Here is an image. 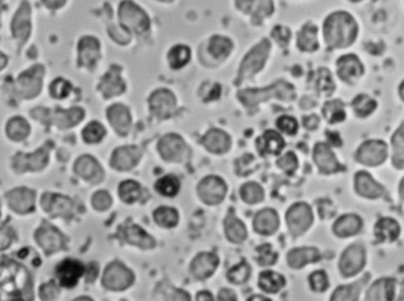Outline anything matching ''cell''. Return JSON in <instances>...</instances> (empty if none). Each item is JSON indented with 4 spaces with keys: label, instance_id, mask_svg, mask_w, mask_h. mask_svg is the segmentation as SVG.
Wrapping results in <instances>:
<instances>
[{
    "label": "cell",
    "instance_id": "1",
    "mask_svg": "<svg viewBox=\"0 0 404 301\" xmlns=\"http://www.w3.org/2000/svg\"><path fill=\"white\" fill-rule=\"evenodd\" d=\"M322 33L328 49L340 50L351 46L358 35V26L351 15L345 11H335L325 17Z\"/></svg>",
    "mask_w": 404,
    "mask_h": 301
},
{
    "label": "cell",
    "instance_id": "2",
    "mask_svg": "<svg viewBox=\"0 0 404 301\" xmlns=\"http://www.w3.org/2000/svg\"><path fill=\"white\" fill-rule=\"evenodd\" d=\"M114 12L118 24L132 37L148 36L152 31V13L140 0H118Z\"/></svg>",
    "mask_w": 404,
    "mask_h": 301
},
{
    "label": "cell",
    "instance_id": "3",
    "mask_svg": "<svg viewBox=\"0 0 404 301\" xmlns=\"http://www.w3.org/2000/svg\"><path fill=\"white\" fill-rule=\"evenodd\" d=\"M234 13L253 28H263L276 17V0H229Z\"/></svg>",
    "mask_w": 404,
    "mask_h": 301
},
{
    "label": "cell",
    "instance_id": "4",
    "mask_svg": "<svg viewBox=\"0 0 404 301\" xmlns=\"http://www.w3.org/2000/svg\"><path fill=\"white\" fill-rule=\"evenodd\" d=\"M271 52L272 42L268 37H263L252 45V48L248 49L239 64L234 84L241 85L246 80L256 77L266 67L271 57Z\"/></svg>",
    "mask_w": 404,
    "mask_h": 301
},
{
    "label": "cell",
    "instance_id": "5",
    "mask_svg": "<svg viewBox=\"0 0 404 301\" xmlns=\"http://www.w3.org/2000/svg\"><path fill=\"white\" fill-rule=\"evenodd\" d=\"M296 97V90L288 80H278L268 87L261 89H244L238 92V98L246 108H253L265 101L278 98L284 102H291Z\"/></svg>",
    "mask_w": 404,
    "mask_h": 301
},
{
    "label": "cell",
    "instance_id": "6",
    "mask_svg": "<svg viewBox=\"0 0 404 301\" xmlns=\"http://www.w3.org/2000/svg\"><path fill=\"white\" fill-rule=\"evenodd\" d=\"M367 250L360 242H353L345 248L338 262V270L343 277H353L365 270Z\"/></svg>",
    "mask_w": 404,
    "mask_h": 301
},
{
    "label": "cell",
    "instance_id": "7",
    "mask_svg": "<svg viewBox=\"0 0 404 301\" xmlns=\"http://www.w3.org/2000/svg\"><path fill=\"white\" fill-rule=\"evenodd\" d=\"M388 156V144L383 139H377L365 141L355 153L356 162L367 166H382Z\"/></svg>",
    "mask_w": 404,
    "mask_h": 301
},
{
    "label": "cell",
    "instance_id": "8",
    "mask_svg": "<svg viewBox=\"0 0 404 301\" xmlns=\"http://www.w3.org/2000/svg\"><path fill=\"white\" fill-rule=\"evenodd\" d=\"M159 153L167 162L181 163L189 157V148L184 139L176 134L164 136L159 142Z\"/></svg>",
    "mask_w": 404,
    "mask_h": 301
},
{
    "label": "cell",
    "instance_id": "9",
    "mask_svg": "<svg viewBox=\"0 0 404 301\" xmlns=\"http://www.w3.org/2000/svg\"><path fill=\"white\" fill-rule=\"evenodd\" d=\"M286 223L290 233L299 237L313 226V213L311 207L304 203L293 205L286 213Z\"/></svg>",
    "mask_w": 404,
    "mask_h": 301
},
{
    "label": "cell",
    "instance_id": "10",
    "mask_svg": "<svg viewBox=\"0 0 404 301\" xmlns=\"http://www.w3.org/2000/svg\"><path fill=\"white\" fill-rule=\"evenodd\" d=\"M135 280L134 273L120 261L112 262L103 275V285L112 291H124Z\"/></svg>",
    "mask_w": 404,
    "mask_h": 301
},
{
    "label": "cell",
    "instance_id": "11",
    "mask_svg": "<svg viewBox=\"0 0 404 301\" xmlns=\"http://www.w3.org/2000/svg\"><path fill=\"white\" fill-rule=\"evenodd\" d=\"M353 187L356 194L367 200H377L387 196L385 187L377 182L368 171H357L353 176Z\"/></svg>",
    "mask_w": 404,
    "mask_h": 301
},
{
    "label": "cell",
    "instance_id": "12",
    "mask_svg": "<svg viewBox=\"0 0 404 301\" xmlns=\"http://www.w3.org/2000/svg\"><path fill=\"white\" fill-rule=\"evenodd\" d=\"M197 193L204 203L214 206L222 203L227 193V186L222 178L218 176H207L199 183Z\"/></svg>",
    "mask_w": 404,
    "mask_h": 301
},
{
    "label": "cell",
    "instance_id": "13",
    "mask_svg": "<svg viewBox=\"0 0 404 301\" xmlns=\"http://www.w3.org/2000/svg\"><path fill=\"white\" fill-rule=\"evenodd\" d=\"M149 105L152 115L157 119H167L174 114L176 107V98L168 89H157L149 97Z\"/></svg>",
    "mask_w": 404,
    "mask_h": 301
},
{
    "label": "cell",
    "instance_id": "14",
    "mask_svg": "<svg viewBox=\"0 0 404 301\" xmlns=\"http://www.w3.org/2000/svg\"><path fill=\"white\" fill-rule=\"evenodd\" d=\"M337 75L348 85H355L365 74V67L356 55H344L336 63Z\"/></svg>",
    "mask_w": 404,
    "mask_h": 301
},
{
    "label": "cell",
    "instance_id": "15",
    "mask_svg": "<svg viewBox=\"0 0 404 301\" xmlns=\"http://www.w3.org/2000/svg\"><path fill=\"white\" fill-rule=\"evenodd\" d=\"M313 161L322 174H336L343 171V166L328 143L318 142L313 148Z\"/></svg>",
    "mask_w": 404,
    "mask_h": 301
},
{
    "label": "cell",
    "instance_id": "16",
    "mask_svg": "<svg viewBox=\"0 0 404 301\" xmlns=\"http://www.w3.org/2000/svg\"><path fill=\"white\" fill-rule=\"evenodd\" d=\"M123 69L121 65L112 64L108 71L102 77L100 83V90L105 98H112L115 96L121 95L127 90V83L124 80Z\"/></svg>",
    "mask_w": 404,
    "mask_h": 301
},
{
    "label": "cell",
    "instance_id": "17",
    "mask_svg": "<svg viewBox=\"0 0 404 301\" xmlns=\"http://www.w3.org/2000/svg\"><path fill=\"white\" fill-rule=\"evenodd\" d=\"M236 44L232 37L224 33H213L206 43V52L214 60L224 62L232 55Z\"/></svg>",
    "mask_w": 404,
    "mask_h": 301
},
{
    "label": "cell",
    "instance_id": "18",
    "mask_svg": "<svg viewBox=\"0 0 404 301\" xmlns=\"http://www.w3.org/2000/svg\"><path fill=\"white\" fill-rule=\"evenodd\" d=\"M319 28L313 20H305L303 24L296 32V46L299 51L315 52L319 49V40H318Z\"/></svg>",
    "mask_w": 404,
    "mask_h": 301
},
{
    "label": "cell",
    "instance_id": "19",
    "mask_svg": "<svg viewBox=\"0 0 404 301\" xmlns=\"http://www.w3.org/2000/svg\"><path fill=\"white\" fill-rule=\"evenodd\" d=\"M396 279L390 277H380L372 282L367 289L365 300L392 301L396 298Z\"/></svg>",
    "mask_w": 404,
    "mask_h": 301
},
{
    "label": "cell",
    "instance_id": "20",
    "mask_svg": "<svg viewBox=\"0 0 404 301\" xmlns=\"http://www.w3.org/2000/svg\"><path fill=\"white\" fill-rule=\"evenodd\" d=\"M80 64L85 68H94L100 60V42L97 37L85 36L78 45Z\"/></svg>",
    "mask_w": 404,
    "mask_h": 301
},
{
    "label": "cell",
    "instance_id": "21",
    "mask_svg": "<svg viewBox=\"0 0 404 301\" xmlns=\"http://www.w3.org/2000/svg\"><path fill=\"white\" fill-rule=\"evenodd\" d=\"M142 153L140 148L135 146L121 147L114 151L112 156V166L120 171H128L137 166L140 161Z\"/></svg>",
    "mask_w": 404,
    "mask_h": 301
},
{
    "label": "cell",
    "instance_id": "22",
    "mask_svg": "<svg viewBox=\"0 0 404 301\" xmlns=\"http://www.w3.org/2000/svg\"><path fill=\"white\" fill-rule=\"evenodd\" d=\"M363 230V220L360 215L344 214L337 218L333 226V232L337 238L348 239L356 237Z\"/></svg>",
    "mask_w": 404,
    "mask_h": 301
},
{
    "label": "cell",
    "instance_id": "23",
    "mask_svg": "<svg viewBox=\"0 0 404 301\" xmlns=\"http://www.w3.org/2000/svg\"><path fill=\"white\" fill-rule=\"evenodd\" d=\"M218 265H219V258L216 254H197L191 264V272L197 280H204L216 272Z\"/></svg>",
    "mask_w": 404,
    "mask_h": 301
},
{
    "label": "cell",
    "instance_id": "24",
    "mask_svg": "<svg viewBox=\"0 0 404 301\" xmlns=\"http://www.w3.org/2000/svg\"><path fill=\"white\" fill-rule=\"evenodd\" d=\"M109 122L112 128L116 130L117 134L125 136L132 128V116L129 109L124 107L123 104H114L107 111Z\"/></svg>",
    "mask_w": 404,
    "mask_h": 301
},
{
    "label": "cell",
    "instance_id": "25",
    "mask_svg": "<svg viewBox=\"0 0 404 301\" xmlns=\"http://www.w3.org/2000/svg\"><path fill=\"white\" fill-rule=\"evenodd\" d=\"M374 235L380 243H392L400 238V223L392 218H380L374 227Z\"/></svg>",
    "mask_w": 404,
    "mask_h": 301
},
{
    "label": "cell",
    "instance_id": "26",
    "mask_svg": "<svg viewBox=\"0 0 404 301\" xmlns=\"http://www.w3.org/2000/svg\"><path fill=\"white\" fill-rule=\"evenodd\" d=\"M370 273H365L363 277L356 280V282L348 284V285L340 286L335 289L331 300L333 301H357L360 299L362 291L370 282Z\"/></svg>",
    "mask_w": 404,
    "mask_h": 301
},
{
    "label": "cell",
    "instance_id": "27",
    "mask_svg": "<svg viewBox=\"0 0 404 301\" xmlns=\"http://www.w3.org/2000/svg\"><path fill=\"white\" fill-rule=\"evenodd\" d=\"M122 237H123L124 241L128 242L134 246L144 248V250H150V248L157 246L155 240L148 233H146V230H142L137 225L130 223V222L122 228Z\"/></svg>",
    "mask_w": 404,
    "mask_h": 301
},
{
    "label": "cell",
    "instance_id": "28",
    "mask_svg": "<svg viewBox=\"0 0 404 301\" xmlns=\"http://www.w3.org/2000/svg\"><path fill=\"white\" fill-rule=\"evenodd\" d=\"M166 60L172 70H181L186 68L192 60V49L187 44L176 43L167 51Z\"/></svg>",
    "mask_w": 404,
    "mask_h": 301
},
{
    "label": "cell",
    "instance_id": "29",
    "mask_svg": "<svg viewBox=\"0 0 404 301\" xmlns=\"http://www.w3.org/2000/svg\"><path fill=\"white\" fill-rule=\"evenodd\" d=\"M322 259L319 250L315 247H300L290 250L288 254V264L290 267L299 270L308 264L319 261Z\"/></svg>",
    "mask_w": 404,
    "mask_h": 301
},
{
    "label": "cell",
    "instance_id": "30",
    "mask_svg": "<svg viewBox=\"0 0 404 301\" xmlns=\"http://www.w3.org/2000/svg\"><path fill=\"white\" fill-rule=\"evenodd\" d=\"M202 144L207 150L214 154H224L231 148V137L219 129L209 130L202 139Z\"/></svg>",
    "mask_w": 404,
    "mask_h": 301
},
{
    "label": "cell",
    "instance_id": "31",
    "mask_svg": "<svg viewBox=\"0 0 404 301\" xmlns=\"http://www.w3.org/2000/svg\"><path fill=\"white\" fill-rule=\"evenodd\" d=\"M253 225L256 233L271 235L276 233L279 227V216L276 214V210L265 208L256 215Z\"/></svg>",
    "mask_w": 404,
    "mask_h": 301
},
{
    "label": "cell",
    "instance_id": "32",
    "mask_svg": "<svg viewBox=\"0 0 404 301\" xmlns=\"http://www.w3.org/2000/svg\"><path fill=\"white\" fill-rule=\"evenodd\" d=\"M83 265L76 260H67L62 262L58 267V277L62 285L65 287L76 286L80 277L83 274Z\"/></svg>",
    "mask_w": 404,
    "mask_h": 301
},
{
    "label": "cell",
    "instance_id": "33",
    "mask_svg": "<svg viewBox=\"0 0 404 301\" xmlns=\"http://www.w3.org/2000/svg\"><path fill=\"white\" fill-rule=\"evenodd\" d=\"M285 147L284 139L278 132L268 130L256 139V149L261 155L279 154Z\"/></svg>",
    "mask_w": 404,
    "mask_h": 301
},
{
    "label": "cell",
    "instance_id": "34",
    "mask_svg": "<svg viewBox=\"0 0 404 301\" xmlns=\"http://www.w3.org/2000/svg\"><path fill=\"white\" fill-rule=\"evenodd\" d=\"M392 163L397 171H404V119L392 136Z\"/></svg>",
    "mask_w": 404,
    "mask_h": 301
},
{
    "label": "cell",
    "instance_id": "35",
    "mask_svg": "<svg viewBox=\"0 0 404 301\" xmlns=\"http://www.w3.org/2000/svg\"><path fill=\"white\" fill-rule=\"evenodd\" d=\"M225 230L229 241L241 243L247 238V230L244 223L236 218L233 210H229L227 218L225 220Z\"/></svg>",
    "mask_w": 404,
    "mask_h": 301
},
{
    "label": "cell",
    "instance_id": "36",
    "mask_svg": "<svg viewBox=\"0 0 404 301\" xmlns=\"http://www.w3.org/2000/svg\"><path fill=\"white\" fill-rule=\"evenodd\" d=\"M351 108L356 117H358V119H367V117L372 115L376 111V99L372 98L371 96L360 94V95H357L352 101Z\"/></svg>",
    "mask_w": 404,
    "mask_h": 301
},
{
    "label": "cell",
    "instance_id": "37",
    "mask_svg": "<svg viewBox=\"0 0 404 301\" xmlns=\"http://www.w3.org/2000/svg\"><path fill=\"white\" fill-rule=\"evenodd\" d=\"M323 115L330 124L344 122L346 119L344 103L340 99L328 101L323 107Z\"/></svg>",
    "mask_w": 404,
    "mask_h": 301
},
{
    "label": "cell",
    "instance_id": "38",
    "mask_svg": "<svg viewBox=\"0 0 404 301\" xmlns=\"http://www.w3.org/2000/svg\"><path fill=\"white\" fill-rule=\"evenodd\" d=\"M313 85L320 95L331 96L336 89L331 72L325 68L317 70L313 77Z\"/></svg>",
    "mask_w": 404,
    "mask_h": 301
},
{
    "label": "cell",
    "instance_id": "39",
    "mask_svg": "<svg viewBox=\"0 0 404 301\" xmlns=\"http://www.w3.org/2000/svg\"><path fill=\"white\" fill-rule=\"evenodd\" d=\"M285 277L273 270H265L259 275V286L267 293H276L284 287Z\"/></svg>",
    "mask_w": 404,
    "mask_h": 301
},
{
    "label": "cell",
    "instance_id": "40",
    "mask_svg": "<svg viewBox=\"0 0 404 301\" xmlns=\"http://www.w3.org/2000/svg\"><path fill=\"white\" fill-rule=\"evenodd\" d=\"M180 181L176 178L175 175H167L164 178H159L155 183V189L157 193L167 198L175 196L180 191Z\"/></svg>",
    "mask_w": 404,
    "mask_h": 301
},
{
    "label": "cell",
    "instance_id": "41",
    "mask_svg": "<svg viewBox=\"0 0 404 301\" xmlns=\"http://www.w3.org/2000/svg\"><path fill=\"white\" fill-rule=\"evenodd\" d=\"M154 220L164 228H173L179 222V213L170 207H160L154 212Z\"/></svg>",
    "mask_w": 404,
    "mask_h": 301
},
{
    "label": "cell",
    "instance_id": "42",
    "mask_svg": "<svg viewBox=\"0 0 404 301\" xmlns=\"http://www.w3.org/2000/svg\"><path fill=\"white\" fill-rule=\"evenodd\" d=\"M78 173H80L83 178H90V180H97L100 182L102 178H103V173L98 163L91 157H83L78 161Z\"/></svg>",
    "mask_w": 404,
    "mask_h": 301
},
{
    "label": "cell",
    "instance_id": "43",
    "mask_svg": "<svg viewBox=\"0 0 404 301\" xmlns=\"http://www.w3.org/2000/svg\"><path fill=\"white\" fill-rule=\"evenodd\" d=\"M270 40L274 42L279 48L286 49L292 40V30L288 25L276 24L271 28Z\"/></svg>",
    "mask_w": 404,
    "mask_h": 301
},
{
    "label": "cell",
    "instance_id": "44",
    "mask_svg": "<svg viewBox=\"0 0 404 301\" xmlns=\"http://www.w3.org/2000/svg\"><path fill=\"white\" fill-rule=\"evenodd\" d=\"M118 194L123 203H134L137 201L141 196V187L139 183L132 180L124 181L121 183L118 188Z\"/></svg>",
    "mask_w": 404,
    "mask_h": 301
},
{
    "label": "cell",
    "instance_id": "45",
    "mask_svg": "<svg viewBox=\"0 0 404 301\" xmlns=\"http://www.w3.org/2000/svg\"><path fill=\"white\" fill-rule=\"evenodd\" d=\"M240 195L245 203L249 205L261 203L264 200V191L256 182H248L241 187Z\"/></svg>",
    "mask_w": 404,
    "mask_h": 301
},
{
    "label": "cell",
    "instance_id": "46",
    "mask_svg": "<svg viewBox=\"0 0 404 301\" xmlns=\"http://www.w3.org/2000/svg\"><path fill=\"white\" fill-rule=\"evenodd\" d=\"M251 275V267L247 265V262L243 261L239 265L234 266L232 270H229L227 279L234 285H241L247 282Z\"/></svg>",
    "mask_w": 404,
    "mask_h": 301
},
{
    "label": "cell",
    "instance_id": "47",
    "mask_svg": "<svg viewBox=\"0 0 404 301\" xmlns=\"http://www.w3.org/2000/svg\"><path fill=\"white\" fill-rule=\"evenodd\" d=\"M107 32H108L109 36L115 43L122 45V46H125V45H128L132 42V35L118 24L116 18H115V23L109 25Z\"/></svg>",
    "mask_w": 404,
    "mask_h": 301
},
{
    "label": "cell",
    "instance_id": "48",
    "mask_svg": "<svg viewBox=\"0 0 404 301\" xmlns=\"http://www.w3.org/2000/svg\"><path fill=\"white\" fill-rule=\"evenodd\" d=\"M308 284L313 292L317 293H323L330 286L328 274L324 270H316L308 277Z\"/></svg>",
    "mask_w": 404,
    "mask_h": 301
},
{
    "label": "cell",
    "instance_id": "49",
    "mask_svg": "<svg viewBox=\"0 0 404 301\" xmlns=\"http://www.w3.org/2000/svg\"><path fill=\"white\" fill-rule=\"evenodd\" d=\"M256 253H258L256 261L263 267L273 265L278 260V254L272 250L271 245H263V246L258 247Z\"/></svg>",
    "mask_w": 404,
    "mask_h": 301
},
{
    "label": "cell",
    "instance_id": "50",
    "mask_svg": "<svg viewBox=\"0 0 404 301\" xmlns=\"http://www.w3.org/2000/svg\"><path fill=\"white\" fill-rule=\"evenodd\" d=\"M105 128L97 122L89 124L88 127L85 128V131H83V137L87 142L90 143L100 142V139L105 137Z\"/></svg>",
    "mask_w": 404,
    "mask_h": 301
},
{
    "label": "cell",
    "instance_id": "51",
    "mask_svg": "<svg viewBox=\"0 0 404 301\" xmlns=\"http://www.w3.org/2000/svg\"><path fill=\"white\" fill-rule=\"evenodd\" d=\"M276 166L281 168V171H284L288 174H293L298 168V159L296 155L292 151H288V154H285L283 157L276 161Z\"/></svg>",
    "mask_w": 404,
    "mask_h": 301
},
{
    "label": "cell",
    "instance_id": "52",
    "mask_svg": "<svg viewBox=\"0 0 404 301\" xmlns=\"http://www.w3.org/2000/svg\"><path fill=\"white\" fill-rule=\"evenodd\" d=\"M256 166V160L253 157V155H244L236 162V173L241 176H246V175L253 173Z\"/></svg>",
    "mask_w": 404,
    "mask_h": 301
},
{
    "label": "cell",
    "instance_id": "53",
    "mask_svg": "<svg viewBox=\"0 0 404 301\" xmlns=\"http://www.w3.org/2000/svg\"><path fill=\"white\" fill-rule=\"evenodd\" d=\"M276 127L288 135H295L298 131V122L297 119L290 116H281V119L276 121Z\"/></svg>",
    "mask_w": 404,
    "mask_h": 301
},
{
    "label": "cell",
    "instance_id": "54",
    "mask_svg": "<svg viewBox=\"0 0 404 301\" xmlns=\"http://www.w3.org/2000/svg\"><path fill=\"white\" fill-rule=\"evenodd\" d=\"M161 287L164 289V291H161L160 289H157L159 293L170 294L167 298V300H191V297H189L188 293L184 292V291L173 289L170 286L161 285Z\"/></svg>",
    "mask_w": 404,
    "mask_h": 301
},
{
    "label": "cell",
    "instance_id": "55",
    "mask_svg": "<svg viewBox=\"0 0 404 301\" xmlns=\"http://www.w3.org/2000/svg\"><path fill=\"white\" fill-rule=\"evenodd\" d=\"M92 203L97 209L105 210L112 206V198L107 191H100V193L95 194L92 198Z\"/></svg>",
    "mask_w": 404,
    "mask_h": 301
},
{
    "label": "cell",
    "instance_id": "56",
    "mask_svg": "<svg viewBox=\"0 0 404 301\" xmlns=\"http://www.w3.org/2000/svg\"><path fill=\"white\" fill-rule=\"evenodd\" d=\"M150 3L157 5L159 8H170L179 4L180 0H149Z\"/></svg>",
    "mask_w": 404,
    "mask_h": 301
},
{
    "label": "cell",
    "instance_id": "57",
    "mask_svg": "<svg viewBox=\"0 0 404 301\" xmlns=\"http://www.w3.org/2000/svg\"><path fill=\"white\" fill-rule=\"evenodd\" d=\"M218 299L222 301H236V297L233 291H231V289H221L220 292H219V297H218Z\"/></svg>",
    "mask_w": 404,
    "mask_h": 301
},
{
    "label": "cell",
    "instance_id": "58",
    "mask_svg": "<svg viewBox=\"0 0 404 301\" xmlns=\"http://www.w3.org/2000/svg\"><path fill=\"white\" fill-rule=\"evenodd\" d=\"M318 124H319V119L316 115L308 116V117H305L304 119L305 128H308L310 130L316 129L318 127Z\"/></svg>",
    "mask_w": 404,
    "mask_h": 301
},
{
    "label": "cell",
    "instance_id": "59",
    "mask_svg": "<svg viewBox=\"0 0 404 301\" xmlns=\"http://www.w3.org/2000/svg\"><path fill=\"white\" fill-rule=\"evenodd\" d=\"M196 300H213L212 294L207 292V291H204V292H199L197 293V297H196Z\"/></svg>",
    "mask_w": 404,
    "mask_h": 301
},
{
    "label": "cell",
    "instance_id": "60",
    "mask_svg": "<svg viewBox=\"0 0 404 301\" xmlns=\"http://www.w3.org/2000/svg\"><path fill=\"white\" fill-rule=\"evenodd\" d=\"M398 194H400V198L404 203V176L401 180L400 184H398Z\"/></svg>",
    "mask_w": 404,
    "mask_h": 301
},
{
    "label": "cell",
    "instance_id": "61",
    "mask_svg": "<svg viewBox=\"0 0 404 301\" xmlns=\"http://www.w3.org/2000/svg\"><path fill=\"white\" fill-rule=\"evenodd\" d=\"M398 95H400L401 99L404 102V80L401 83L400 87H398Z\"/></svg>",
    "mask_w": 404,
    "mask_h": 301
},
{
    "label": "cell",
    "instance_id": "62",
    "mask_svg": "<svg viewBox=\"0 0 404 301\" xmlns=\"http://www.w3.org/2000/svg\"><path fill=\"white\" fill-rule=\"evenodd\" d=\"M248 300H264V301H268V300H270V299H268V298L258 297V295H254V297L249 298V299H248Z\"/></svg>",
    "mask_w": 404,
    "mask_h": 301
},
{
    "label": "cell",
    "instance_id": "63",
    "mask_svg": "<svg viewBox=\"0 0 404 301\" xmlns=\"http://www.w3.org/2000/svg\"><path fill=\"white\" fill-rule=\"evenodd\" d=\"M400 300H404V285L402 286V289H401V294L400 298H398Z\"/></svg>",
    "mask_w": 404,
    "mask_h": 301
},
{
    "label": "cell",
    "instance_id": "64",
    "mask_svg": "<svg viewBox=\"0 0 404 301\" xmlns=\"http://www.w3.org/2000/svg\"><path fill=\"white\" fill-rule=\"evenodd\" d=\"M290 3H300V1H305V0H288Z\"/></svg>",
    "mask_w": 404,
    "mask_h": 301
}]
</instances>
